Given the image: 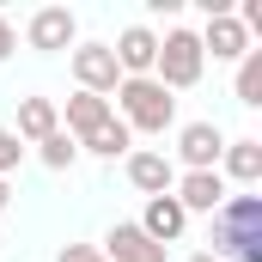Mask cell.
Segmentation results:
<instances>
[{
  "mask_svg": "<svg viewBox=\"0 0 262 262\" xmlns=\"http://www.w3.org/2000/svg\"><path fill=\"white\" fill-rule=\"evenodd\" d=\"M220 262H262V195H226L213 213V250Z\"/></svg>",
  "mask_w": 262,
  "mask_h": 262,
  "instance_id": "obj_1",
  "label": "cell"
},
{
  "mask_svg": "<svg viewBox=\"0 0 262 262\" xmlns=\"http://www.w3.org/2000/svg\"><path fill=\"white\" fill-rule=\"evenodd\" d=\"M116 104H122V122H128V134L140 128V134H165L171 122H177V98L146 73V79H122L116 92H110Z\"/></svg>",
  "mask_w": 262,
  "mask_h": 262,
  "instance_id": "obj_2",
  "label": "cell"
},
{
  "mask_svg": "<svg viewBox=\"0 0 262 262\" xmlns=\"http://www.w3.org/2000/svg\"><path fill=\"white\" fill-rule=\"evenodd\" d=\"M201 67H207V55H201L195 31H165V43H159V55H152V79H159L165 92H189L201 79Z\"/></svg>",
  "mask_w": 262,
  "mask_h": 262,
  "instance_id": "obj_3",
  "label": "cell"
},
{
  "mask_svg": "<svg viewBox=\"0 0 262 262\" xmlns=\"http://www.w3.org/2000/svg\"><path fill=\"white\" fill-rule=\"evenodd\" d=\"M73 79H79V92L110 98V92L122 85V67H116V55H110V43H85V49H73Z\"/></svg>",
  "mask_w": 262,
  "mask_h": 262,
  "instance_id": "obj_4",
  "label": "cell"
},
{
  "mask_svg": "<svg viewBox=\"0 0 262 262\" xmlns=\"http://www.w3.org/2000/svg\"><path fill=\"white\" fill-rule=\"evenodd\" d=\"M195 43H201V55H213V61H244V55H250V37H244L238 12H220V18H207V31H201Z\"/></svg>",
  "mask_w": 262,
  "mask_h": 262,
  "instance_id": "obj_5",
  "label": "cell"
},
{
  "mask_svg": "<svg viewBox=\"0 0 262 262\" xmlns=\"http://www.w3.org/2000/svg\"><path fill=\"white\" fill-rule=\"evenodd\" d=\"M110 55L122 67V79H146V73H152V55H159V37H152L146 25H128V31L110 43Z\"/></svg>",
  "mask_w": 262,
  "mask_h": 262,
  "instance_id": "obj_6",
  "label": "cell"
},
{
  "mask_svg": "<svg viewBox=\"0 0 262 262\" xmlns=\"http://www.w3.org/2000/svg\"><path fill=\"white\" fill-rule=\"evenodd\" d=\"M134 226H140V232H146V238H152L159 250H171V244L183 238V226H189V213L177 207V195H152V201H146V213H140Z\"/></svg>",
  "mask_w": 262,
  "mask_h": 262,
  "instance_id": "obj_7",
  "label": "cell"
},
{
  "mask_svg": "<svg viewBox=\"0 0 262 262\" xmlns=\"http://www.w3.org/2000/svg\"><path fill=\"white\" fill-rule=\"evenodd\" d=\"M177 152H183V165H189V171H220L226 134L213 128V122H189V128L177 134Z\"/></svg>",
  "mask_w": 262,
  "mask_h": 262,
  "instance_id": "obj_8",
  "label": "cell"
},
{
  "mask_svg": "<svg viewBox=\"0 0 262 262\" xmlns=\"http://www.w3.org/2000/svg\"><path fill=\"white\" fill-rule=\"evenodd\" d=\"M104 262H165V250H159L134 220H122V226H110V238H104Z\"/></svg>",
  "mask_w": 262,
  "mask_h": 262,
  "instance_id": "obj_9",
  "label": "cell"
},
{
  "mask_svg": "<svg viewBox=\"0 0 262 262\" xmlns=\"http://www.w3.org/2000/svg\"><path fill=\"white\" fill-rule=\"evenodd\" d=\"M220 201H226V177L220 171H189L177 183V207L183 213H220Z\"/></svg>",
  "mask_w": 262,
  "mask_h": 262,
  "instance_id": "obj_10",
  "label": "cell"
},
{
  "mask_svg": "<svg viewBox=\"0 0 262 262\" xmlns=\"http://www.w3.org/2000/svg\"><path fill=\"white\" fill-rule=\"evenodd\" d=\"M128 183L152 201V195H171L177 171H171V159H165V152H128Z\"/></svg>",
  "mask_w": 262,
  "mask_h": 262,
  "instance_id": "obj_11",
  "label": "cell"
},
{
  "mask_svg": "<svg viewBox=\"0 0 262 262\" xmlns=\"http://www.w3.org/2000/svg\"><path fill=\"white\" fill-rule=\"evenodd\" d=\"M73 31H79V25H73V12H67V6H43V12L31 18V31H25V37H31V49L55 55V49L73 43Z\"/></svg>",
  "mask_w": 262,
  "mask_h": 262,
  "instance_id": "obj_12",
  "label": "cell"
},
{
  "mask_svg": "<svg viewBox=\"0 0 262 262\" xmlns=\"http://www.w3.org/2000/svg\"><path fill=\"white\" fill-rule=\"evenodd\" d=\"M61 128V110L49 98H18V140H49Z\"/></svg>",
  "mask_w": 262,
  "mask_h": 262,
  "instance_id": "obj_13",
  "label": "cell"
},
{
  "mask_svg": "<svg viewBox=\"0 0 262 262\" xmlns=\"http://www.w3.org/2000/svg\"><path fill=\"white\" fill-rule=\"evenodd\" d=\"M110 116H116V110H110V98H92V92L67 98V134H79V140H85L92 128H104Z\"/></svg>",
  "mask_w": 262,
  "mask_h": 262,
  "instance_id": "obj_14",
  "label": "cell"
},
{
  "mask_svg": "<svg viewBox=\"0 0 262 262\" xmlns=\"http://www.w3.org/2000/svg\"><path fill=\"white\" fill-rule=\"evenodd\" d=\"M226 171L220 177H238V183H256L262 177V140H226Z\"/></svg>",
  "mask_w": 262,
  "mask_h": 262,
  "instance_id": "obj_15",
  "label": "cell"
},
{
  "mask_svg": "<svg viewBox=\"0 0 262 262\" xmlns=\"http://www.w3.org/2000/svg\"><path fill=\"white\" fill-rule=\"evenodd\" d=\"M79 146H85V152H98V159H122V152L134 146V134H128V122H116V116H110L104 128H92Z\"/></svg>",
  "mask_w": 262,
  "mask_h": 262,
  "instance_id": "obj_16",
  "label": "cell"
},
{
  "mask_svg": "<svg viewBox=\"0 0 262 262\" xmlns=\"http://www.w3.org/2000/svg\"><path fill=\"white\" fill-rule=\"evenodd\" d=\"M37 159H43L49 171H67V165L79 159V140H73V134H67V128H55V134H49V140H37Z\"/></svg>",
  "mask_w": 262,
  "mask_h": 262,
  "instance_id": "obj_17",
  "label": "cell"
},
{
  "mask_svg": "<svg viewBox=\"0 0 262 262\" xmlns=\"http://www.w3.org/2000/svg\"><path fill=\"white\" fill-rule=\"evenodd\" d=\"M238 104H262V49H250L244 61H238Z\"/></svg>",
  "mask_w": 262,
  "mask_h": 262,
  "instance_id": "obj_18",
  "label": "cell"
},
{
  "mask_svg": "<svg viewBox=\"0 0 262 262\" xmlns=\"http://www.w3.org/2000/svg\"><path fill=\"white\" fill-rule=\"evenodd\" d=\"M18 159H25V146H18V134H12L6 122H0V177H6V171H12Z\"/></svg>",
  "mask_w": 262,
  "mask_h": 262,
  "instance_id": "obj_19",
  "label": "cell"
},
{
  "mask_svg": "<svg viewBox=\"0 0 262 262\" xmlns=\"http://www.w3.org/2000/svg\"><path fill=\"white\" fill-rule=\"evenodd\" d=\"M55 262H104V250H92V244H67Z\"/></svg>",
  "mask_w": 262,
  "mask_h": 262,
  "instance_id": "obj_20",
  "label": "cell"
},
{
  "mask_svg": "<svg viewBox=\"0 0 262 262\" xmlns=\"http://www.w3.org/2000/svg\"><path fill=\"white\" fill-rule=\"evenodd\" d=\"M12 43H18V37H12V25H6V12H0V61L12 55Z\"/></svg>",
  "mask_w": 262,
  "mask_h": 262,
  "instance_id": "obj_21",
  "label": "cell"
},
{
  "mask_svg": "<svg viewBox=\"0 0 262 262\" xmlns=\"http://www.w3.org/2000/svg\"><path fill=\"white\" fill-rule=\"evenodd\" d=\"M6 201H12V189H6V177H0V213H6Z\"/></svg>",
  "mask_w": 262,
  "mask_h": 262,
  "instance_id": "obj_22",
  "label": "cell"
},
{
  "mask_svg": "<svg viewBox=\"0 0 262 262\" xmlns=\"http://www.w3.org/2000/svg\"><path fill=\"white\" fill-rule=\"evenodd\" d=\"M189 262H220V256H207V250H195V256H189Z\"/></svg>",
  "mask_w": 262,
  "mask_h": 262,
  "instance_id": "obj_23",
  "label": "cell"
}]
</instances>
